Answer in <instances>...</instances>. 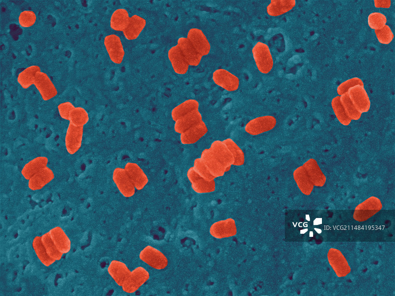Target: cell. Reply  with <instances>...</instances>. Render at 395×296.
Instances as JSON below:
<instances>
[{
    "instance_id": "cell-1",
    "label": "cell",
    "mask_w": 395,
    "mask_h": 296,
    "mask_svg": "<svg viewBox=\"0 0 395 296\" xmlns=\"http://www.w3.org/2000/svg\"><path fill=\"white\" fill-rule=\"evenodd\" d=\"M252 53L258 71L263 74H268L274 66V60L268 45L258 41L253 47Z\"/></svg>"
},
{
    "instance_id": "cell-2",
    "label": "cell",
    "mask_w": 395,
    "mask_h": 296,
    "mask_svg": "<svg viewBox=\"0 0 395 296\" xmlns=\"http://www.w3.org/2000/svg\"><path fill=\"white\" fill-rule=\"evenodd\" d=\"M139 257L142 261L158 270L164 269L168 265V259L160 251L150 245L143 249Z\"/></svg>"
},
{
    "instance_id": "cell-3",
    "label": "cell",
    "mask_w": 395,
    "mask_h": 296,
    "mask_svg": "<svg viewBox=\"0 0 395 296\" xmlns=\"http://www.w3.org/2000/svg\"><path fill=\"white\" fill-rule=\"evenodd\" d=\"M382 207L379 198L375 196L370 197L357 206L354 218L357 221H364L379 212Z\"/></svg>"
},
{
    "instance_id": "cell-4",
    "label": "cell",
    "mask_w": 395,
    "mask_h": 296,
    "mask_svg": "<svg viewBox=\"0 0 395 296\" xmlns=\"http://www.w3.org/2000/svg\"><path fill=\"white\" fill-rule=\"evenodd\" d=\"M33 84L40 93L43 101H48L55 97L57 90L49 77L45 73L39 71L35 75Z\"/></svg>"
},
{
    "instance_id": "cell-5",
    "label": "cell",
    "mask_w": 395,
    "mask_h": 296,
    "mask_svg": "<svg viewBox=\"0 0 395 296\" xmlns=\"http://www.w3.org/2000/svg\"><path fill=\"white\" fill-rule=\"evenodd\" d=\"M113 180L121 195L131 197L135 192V188L124 168H115L112 174Z\"/></svg>"
},
{
    "instance_id": "cell-6",
    "label": "cell",
    "mask_w": 395,
    "mask_h": 296,
    "mask_svg": "<svg viewBox=\"0 0 395 296\" xmlns=\"http://www.w3.org/2000/svg\"><path fill=\"white\" fill-rule=\"evenodd\" d=\"M276 120L272 115L257 117L250 120L245 125L246 132L252 135H258L272 130L276 126Z\"/></svg>"
},
{
    "instance_id": "cell-7",
    "label": "cell",
    "mask_w": 395,
    "mask_h": 296,
    "mask_svg": "<svg viewBox=\"0 0 395 296\" xmlns=\"http://www.w3.org/2000/svg\"><path fill=\"white\" fill-rule=\"evenodd\" d=\"M104 44L112 62L116 64H121L125 52L120 37L115 34L106 36Z\"/></svg>"
},
{
    "instance_id": "cell-8",
    "label": "cell",
    "mask_w": 395,
    "mask_h": 296,
    "mask_svg": "<svg viewBox=\"0 0 395 296\" xmlns=\"http://www.w3.org/2000/svg\"><path fill=\"white\" fill-rule=\"evenodd\" d=\"M84 126H76L69 123L65 137V145L66 150L71 155L76 153L81 148Z\"/></svg>"
},
{
    "instance_id": "cell-9",
    "label": "cell",
    "mask_w": 395,
    "mask_h": 296,
    "mask_svg": "<svg viewBox=\"0 0 395 296\" xmlns=\"http://www.w3.org/2000/svg\"><path fill=\"white\" fill-rule=\"evenodd\" d=\"M212 79L216 85L228 91L237 90L239 85V78L224 69L216 70L212 74Z\"/></svg>"
},
{
    "instance_id": "cell-10",
    "label": "cell",
    "mask_w": 395,
    "mask_h": 296,
    "mask_svg": "<svg viewBox=\"0 0 395 296\" xmlns=\"http://www.w3.org/2000/svg\"><path fill=\"white\" fill-rule=\"evenodd\" d=\"M149 278L150 274L145 268L142 266L137 267L131 271L130 277L121 286L122 290L126 293H133Z\"/></svg>"
},
{
    "instance_id": "cell-11",
    "label": "cell",
    "mask_w": 395,
    "mask_h": 296,
    "mask_svg": "<svg viewBox=\"0 0 395 296\" xmlns=\"http://www.w3.org/2000/svg\"><path fill=\"white\" fill-rule=\"evenodd\" d=\"M348 94L358 112L362 114L369 110L370 101L364 86L356 85L352 87L348 90Z\"/></svg>"
},
{
    "instance_id": "cell-12",
    "label": "cell",
    "mask_w": 395,
    "mask_h": 296,
    "mask_svg": "<svg viewBox=\"0 0 395 296\" xmlns=\"http://www.w3.org/2000/svg\"><path fill=\"white\" fill-rule=\"evenodd\" d=\"M187 38L200 55L206 56L209 53L211 45L201 30L196 28L190 29Z\"/></svg>"
},
{
    "instance_id": "cell-13",
    "label": "cell",
    "mask_w": 395,
    "mask_h": 296,
    "mask_svg": "<svg viewBox=\"0 0 395 296\" xmlns=\"http://www.w3.org/2000/svg\"><path fill=\"white\" fill-rule=\"evenodd\" d=\"M328 259L330 265L338 277H343L349 274L351 268L341 252L336 249L329 250Z\"/></svg>"
},
{
    "instance_id": "cell-14",
    "label": "cell",
    "mask_w": 395,
    "mask_h": 296,
    "mask_svg": "<svg viewBox=\"0 0 395 296\" xmlns=\"http://www.w3.org/2000/svg\"><path fill=\"white\" fill-rule=\"evenodd\" d=\"M209 149L223 165L226 172L229 171L233 165L234 159L231 151L223 141H214Z\"/></svg>"
},
{
    "instance_id": "cell-15",
    "label": "cell",
    "mask_w": 395,
    "mask_h": 296,
    "mask_svg": "<svg viewBox=\"0 0 395 296\" xmlns=\"http://www.w3.org/2000/svg\"><path fill=\"white\" fill-rule=\"evenodd\" d=\"M108 272L116 284L121 287L129 279L131 271L124 262L117 260H112L108 267Z\"/></svg>"
},
{
    "instance_id": "cell-16",
    "label": "cell",
    "mask_w": 395,
    "mask_h": 296,
    "mask_svg": "<svg viewBox=\"0 0 395 296\" xmlns=\"http://www.w3.org/2000/svg\"><path fill=\"white\" fill-rule=\"evenodd\" d=\"M187 177L191 183L192 188L197 193L209 192L214 190V180L211 181L205 180L194 170L193 167L187 171Z\"/></svg>"
},
{
    "instance_id": "cell-17",
    "label": "cell",
    "mask_w": 395,
    "mask_h": 296,
    "mask_svg": "<svg viewBox=\"0 0 395 296\" xmlns=\"http://www.w3.org/2000/svg\"><path fill=\"white\" fill-rule=\"evenodd\" d=\"M167 55L173 70L176 74H184L187 73L189 65L177 44L172 46L168 50Z\"/></svg>"
},
{
    "instance_id": "cell-18",
    "label": "cell",
    "mask_w": 395,
    "mask_h": 296,
    "mask_svg": "<svg viewBox=\"0 0 395 296\" xmlns=\"http://www.w3.org/2000/svg\"><path fill=\"white\" fill-rule=\"evenodd\" d=\"M124 169L131 179L136 189H142L148 184V178L142 170L137 164L133 162H127Z\"/></svg>"
},
{
    "instance_id": "cell-19",
    "label": "cell",
    "mask_w": 395,
    "mask_h": 296,
    "mask_svg": "<svg viewBox=\"0 0 395 296\" xmlns=\"http://www.w3.org/2000/svg\"><path fill=\"white\" fill-rule=\"evenodd\" d=\"M189 66H198L202 59L187 37H181L177 39V44Z\"/></svg>"
},
{
    "instance_id": "cell-20",
    "label": "cell",
    "mask_w": 395,
    "mask_h": 296,
    "mask_svg": "<svg viewBox=\"0 0 395 296\" xmlns=\"http://www.w3.org/2000/svg\"><path fill=\"white\" fill-rule=\"evenodd\" d=\"M200 158L210 173L216 178L223 176L225 168L209 148L204 149Z\"/></svg>"
},
{
    "instance_id": "cell-21",
    "label": "cell",
    "mask_w": 395,
    "mask_h": 296,
    "mask_svg": "<svg viewBox=\"0 0 395 296\" xmlns=\"http://www.w3.org/2000/svg\"><path fill=\"white\" fill-rule=\"evenodd\" d=\"M54 177L53 171L47 166L28 180V187L32 190H40L51 182Z\"/></svg>"
},
{
    "instance_id": "cell-22",
    "label": "cell",
    "mask_w": 395,
    "mask_h": 296,
    "mask_svg": "<svg viewBox=\"0 0 395 296\" xmlns=\"http://www.w3.org/2000/svg\"><path fill=\"white\" fill-rule=\"evenodd\" d=\"M207 132V127L202 120L181 134L180 140L183 145L193 144L203 137Z\"/></svg>"
},
{
    "instance_id": "cell-23",
    "label": "cell",
    "mask_w": 395,
    "mask_h": 296,
    "mask_svg": "<svg viewBox=\"0 0 395 296\" xmlns=\"http://www.w3.org/2000/svg\"><path fill=\"white\" fill-rule=\"evenodd\" d=\"M50 237L58 250L63 254L68 253L71 250V241L60 226H56L48 231Z\"/></svg>"
},
{
    "instance_id": "cell-24",
    "label": "cell",
    "mask_w": 395,
    "mask_h": 296,
    "mask_svg": "<svg viewBox=\"0 0 395 296\" xmlns=\"http://www.w3.org/2000/svg\"><path fill=\"white\" fill-rule=\"evenodd\" d=\"M202 121V115L198 110L190 112L175 121L174 129L182 134Z\"/></svg>"
},
{
    "instance_id": "cell-25",
    "label": "cell",
    "mask_w": 395,
    "mask_h": 296,
    "mask_svg": "<svg viewBox=\"0 0 395 296\" xmlns=\"http://www.w3.org/2000/svg\"><path fill=\"white\" fill-rule=\"evenodd\" d=\"M146 25V20L134 14L130 17L129 23L123 32L125 38L128 40L136 39L139 36Z\"/></svg>"
},
{
    "instance_id": "cell-26",
    "label": "cell",
    "mask_w": 395,
    "mask_h": 296,
    "mask_svg": "<svg viewBox=\"0 0 395 296\" xmlns=\"http://www.w3.org/2000/svg\"><path fill=\"white\" fill-rule=\"evenodd\" d=\"M303 166L314 186H322L324 185L326 178L315 159H309Z\"/></svg>"
},
{
    "instance_id": "cell-27",
    "label": "cell",
    "mask_w": 395,
    "mask_h": 296,
    "mask_svg": "<svg viewBox=\"0 0 395 296\" xmlns=\"http://www.w3.org/2000/svg\"><path fill=\"white\" fill-rule=\"evenodd\" d=\"M48 158L44 156H39L27 162L21 170V174L27 180L47 167Z\"/></svg>"
},
{
    "instance_id": "cell-28",
    "label": "cell",
    "mask_w": 395,
    "mask_h": 296,
    "mask_svg": "<svg viewBox=\"0 0 395 296\" xmlns=\"http://www.w3.org/2000/svg\"><path fill=\"white\" fill-rule=\"evenodd\" d=\"M294 179L301 192L306 195H309L314 188L310 178L303 166L297 168L293 172Z\"/></svg>"
},
{
    "instance_id": "cell-29",
    "label": "cell",
    "mask_w": 395,
    "mask_h": 296,
    "mask_svg": "<svg viewBox=\"0 0 395 296\" xmlns=\"http://www.w3.org/2000/svg\"><path fill=\"white\" fill-rule=\"evenodd\" d=\"M295 5V0H272L266 11L271 16H278L291 10Z\"/></svg>"
},
{
    "instance_id": "cell-30",
    "label": "cell",
    "mask_w": 395,
    "mask_h": 296,
    "mask_svg": "<svg viewBox=\"0 0 395 296\" xmlns=\"http://www.w3.org/2000/svg\"><path fill=\"white\" fill-rule=\"evenodd\" d=\"M128 11L124 8H118L112 13L110 25L114 31L123 32L127 27L130 20Z\"/></svg>"
},
{
    "instance_id": "cell-31",
    "label": "cell",
    "mask_w": 395,
    "mask_h": 296,
    "mask_svg": "<svg viewBox=\"0 0 395 296\" xmlns=\"http://www.w3.org/2000/svg\"><path fill=\"white\" fill-rule=\"evenodd\" d=\"M199 106V103L195 99L187 100L172 110L171 117L175 121L190 112L198 110Z\"/></svg>"
},
{
    "instance_id": "cell-32",
    "label": "cell",
    "mask_w": 395,
    "mask_h": 296,
    "mask_svg": "<svg viewBox=\"0 0 395 296\" xmlns=\"http://www.w3.org/2000/svg\"><path fill=\"white\" fill-rule=\"evenodd\" d=\"M32 247L39 259L44 266L48 267L56 260L48 255L41 240V236H36L33 239Z\"/></svg>"
},
{
    "instance_id": "cell-33",
    "label": "cell",
    "mask_w": 395,
    "mask_h": 296,
    "mask_svg": "<svg viewBox=\"0 0 395 296\" xmlns=\"http://www.w3.org/2000/svg\"><path fill=\"white\" fill-rule=\"evenodd\" d=\"M41 71L40 68L37 65L29 66L20 74L17 77V82L24 89H27L33 84V80L36 73Z\"/></svg>"
},
{
    "instance_id": "cell-34",
    "label": "cell",
    "mask_w": 395,
    "mask_h": 296,
    "mask_svg": "<svg viewBox=\"0 0 395 296\" xmlns=\"http://www.w3.org/2000/svg\"><path fill=\"white\" fill-rule=\"evenodd\" d=\"M87 111L82 107H74L71 111L68 120L76 126H84L89 121Z\"/></svg>"
},
{
    "instance_id": "cell-35",
    "label": "cell",
    "mask_w": 395,
    "mask_h": 296,
    "mask_svg": "<svg viewBox=\"0 0 395 296\" xmlns=\"http://www.w3.org/2000/svg\"><path fill=\"white\" fill-rule=\"evenodd\" d=\"M231 151L234 159L233 165L241 166L244 163V154L242 149L231 138H227L223 141Z\"/></svg>"
},
{
    "instance_id": "cell-36",
    "label": "cell",
    "mask_w": 395,
    "mask_h": 296,
    "mask_svg": "<svg viewBox=\"0 0 395 296\" xmlns=\"http://www.w3.org/2000/svg\"><path fill=\"white\" fill-rule=\"evenodd\" d=\"M332 108L338 121L343 125L350 124L352 120L348 116L341 102L340 96L333 98L331 102Z\"/></svg>"
},
{
    "instance_id": "cell-37",
    "label": "cell",
    "mask_w": 395,
    "mask_h": 296,
    "mask_svg": "<svg viewBox=\"0 0 395 296\" xmlns=\"http://www.w3.org/2000/svg\"><path fill=\"white\" fill-rule=\"evenodd\" d=\"M42 243L50 258L56 260L61 259L63 254L56 248L48 232L41 236Z\"/></svg>"
},
{
    "instance_id": "cell-38",
    "label": "cell",
    "mask_w": 395,
    "mask_h": 296,
    "mask_svg": "<svg viewBox=\"0 0 395 296\" xmlns=\"http://www.w3.org/2000/svg\"><path fill=\"white\" fill-rule=\"evenodd\" d=\"M340 98L346 113L351 120L359 119L362 114L356 110L350 99L348 93L340 96Z\"/></svg>"
},
{
    "instance_id": "cell-39",
    "label": "cell",
    "mask_w": 395,
    "mask_h": 296,
    "mask_svg": "<svg viewBox=\"0 0 395 296\" xmlns=\"http://www.w3.org/2000/svg\"><path fill=\"white\" fill-rule=\"evenodd\" d=\"M367 21L370 28L375 30L381 29L386 25L387 18L382 13L373 12L369 15Z\"/></svg>"
},
{
    "instance_id": "cell-40",
    "label": "cell",
    "mask_w": 395,
    "mask_h": 296,
    "mask_svg": "<svg viewBox=\"0 0 395 296\" xmlns=\"http://www.w3.org/2000/svg\"><path fill=\"white\" fill-rule=\"evenodd\" d=\"M374 32L378 41L384 44L390 43L394 37L391 28L387 24L381 29L374 30Z\"/></svg>"
},
{
    "instance_id": "cell-41",
    "label": "cell",
    "mask_w": 395,
    "mask_h": 296,
    "mask_svg": "<svg viewBox=\"0 0 395 296\" xmlns=\"http://www.w3.org/2000/svg\"><path fill=\"white\" fill-rule=\"evenodd\" d=\"M193 167L200 176L208 181H213L215 178L209 171L200 157L195 159Z\"/></svg>"
},
{
    "instance_id": "cell-42",
    "label": "cell",
    "mask_w": 395,
    "mask_h": 296,
    "mask_svg": "<svg viewBox=\"0 0 395 296\" xmlns=\"http://www.w3.org/2000/svg\"><path fill=\"white\" fill-rule=\"evenodd\" d=\"M37 16L35 13L31 10H25L20 13L18 17L19 25L23 28L32 26L36 22Z\"/></svg>"
},
{
    "instance_id": "cell-43",
    "label": "cell",
    "mask_w": 395,
    "mask_h": 296,
    "mask_svg": "<svg viewBox=\"0 0 395 296\" xmlns=\"http://www.w3.org/2000/svg\"><path fill=\"white\" fill-rule=\"evenodd\" d=\"M356 85L364 86L362 80L357 77H354L345 80L340 84L337 88V92L339 96H341L348 93L349 89Z\"/></svg>"
},
{
    "instance_id": "cell-44",
    "label": "cell",
    "mask_w": 395,
    "mask_h": 296,
    "mask_svg": "<svg viewBox=\"0 0 395 296\" xmlns=\"http://www.w3.org/2000/svg\"><path fill=\"white\" fill-rule=\"evenodd\" d=\"M75 106L70 102H65L60 104L58 106V111L59 115L64 119L68 120L69 113Z\"/></svg>"
},
{
    "instance_id": "cell-45",
    "label": "cell",
    "mask_w": 395,
    "mask_h": 296,
    "mask_svg": "<svg viewBox=\"0 0 395 296\" xmlns=\"http://www.w3.org/2000/svg\"><path fill=\"white\" fill-rule=\"evenodd\" d=\"M374 6L377 8H388L391 6V1L390 0H374Z\"/></svg>"
}]
</instances>
